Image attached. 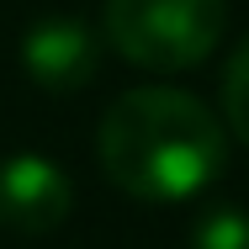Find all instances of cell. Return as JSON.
Here are the masks:
<instances>
[{"instance_id":"6da1fadb","label":"cell","mask_w":249,"mask_h":249,"mask_svg":"<svg viewBox=\"0 0 249 249\" xmlns=\"http://www.w3.org/2000/svg\"><path fill=\"white\" fill-rule=\"evenodd\" d=\"M101 170L117 191L138 201H186L207 191L223 170V127L186 90L143 85L106 106L101 117Z\"/></svg>"},{"instance_id":"7a4b0ae2","label":"cell","mask_w":249,"mask_h":249,"mask_svg":"<svg viewBox=\"0 0 249 249\" xmlns=\"http://www.w3.org/2000/svg\"><path fill=\"white\" fill-rule=\"evenodd\" d=\"M223 0H106V43L154 74L207 64V53L223 43Z\"/></svg>"},{"instance_id":"3957f363","label":"cell","mask_w":249,"mask_h":249,"mask_svg":"<svg viewBox=\"0 0 249 249\" xmlns=\"http://www.w3.org/2000/svg\"><path fill=\"white\" fill-rule=\"evenodd\" d=\"M74 207L69 175L43 154H16L0 164V228L5 233H53Z\"/></svg>"},{"instance_id":"277c9868","label":"cell","mask_w":249,"mask_h":249,"mask_svg":"<svg viewBox=\"0 0 249 249\" xmlns=\"http://www.w3.org/2000/svg\"><path fill=\"white\" fill-rule=\"evenodd\" d=\"M96 64H101V48L90 37V27H80L74 16H43L21 37V69L48 96H69V90L90 85Z\"/></svg>"},{"instance_id":"5b68a950","label":"cell","mask_w":249,"mask_h":249,"mask_svg":"<svg viewBox=\"0 0 249 249\" xmlns=\"http://www.w3.org/2000/svg\"><path fill=\"white\" fill-rule=\"evenodd\" d=\"M223 117H228V133L249 143V37L223 64Z\"/></svg>"},{"instance_id":"8992f818","label":"cell","mask_w":249,"mask_h":249,"mask_svg":"<svg viewBox=\"0 0 249 249\" xmlns=\"http://www.w3.org/2000/svg\"><path fill=\"white\" fill-rule=\"evenodd\" d=\"M191 249H249V212L239 207H212L191 228Z\"/></svg>"}]
</instances>
